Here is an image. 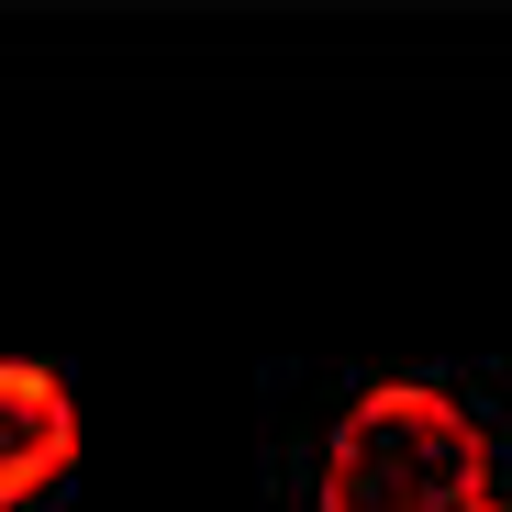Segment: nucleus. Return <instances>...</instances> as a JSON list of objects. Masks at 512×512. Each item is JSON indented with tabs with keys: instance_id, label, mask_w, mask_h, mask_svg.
<instances>
[{
	"instance_id": "obj_3",
	"label": "nucleus",
	"mask_w": 512,
	"mask_h": 512,
	"mask_svg": "<svg viewBox=\"0 0 512 512\" xmlns=\"http://www.w3.org/2000/svg\"><path fill=\"white\" fill-rule=\"evenodd\" d=\"M468 512H512V501H468Z\"/></svg>"
},
{
	"instance_id": "obj_2",
	"label": "nucleus",
	"mask_w": 512,
	"mask_h": 512,
	"mask_svg": "<svg viewBox=\"0 0 512 512\" xmlns=\"http://www.w3.org/2000/svg\"><path fill=\"white\" fill-rule=\"evenodd\" d=\"M67 457H78V401H67V379L0 357V512H12L23 490H45Z\"/></svg>"
},
{
	"instance_id": "obj_1",
	"label": "nucleus",
	"mask_w": 512,
	"mask_h": 512,
	"mask_svg": "<svg viewBox=\"0 0 512 512\" xmlns=\"http://www.w3.org/2000/svg\"><path fill=\"white\" fill-rule=\"evenodd\" d=\"M490 501V435L435 379H368L323 435V512H468Z\"/></svg>"
}]
</instances>
